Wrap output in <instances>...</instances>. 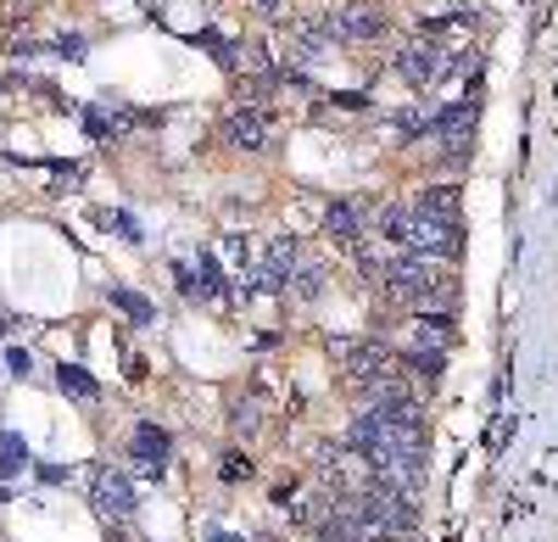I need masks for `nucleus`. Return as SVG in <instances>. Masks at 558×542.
<instances>
[{
    "mask_svg": "<svg viewBox=\"0 0 558 542\" xmlns=\"http://www.w3.org/2000/svg\"><path fill=\"white\" fill-rule=\"evenodd\" d=\"M402 252L452 257L458 252V213H436L425 202H413L408 207V230H402Z\"/></svg>",
    "mask_w": 558,
    "mask_h": 542,
    "instance_id": "obj_1",
    "label": "nucleus"
},
{
    "mask_svg": "<svg viewBox=\"0 0 558 542\" xmlns=\"http://www.w3.org/2000/svg\"><path fill=\"white\" fill-rule=\"evenodd\" d=\"M336 358H341V375L357 392H375L380 381L397 375V352H386L380 341H336Z\"/></svg>",
    "mask_w": 558,
    "mask_h": 542,
    "instance_id": "obj_2",
    "label": "nucleus"
},
{
    "mask_svg": "<svg viewBox=\"0 0 558 542\" xmlns=\"http://www.w3.org/2000/svg\"><path fill=\"white\" fill-rule=\"evenodd\" d=\"M173 286L184 302H229V280L213 257H196V263H173Z\"/></svg>",
    "mask_w": 558,
    "mask_h": 542,
    "instance_id": "obj_3",
    "label": "nucleus"
},
{
    "mask_svg": "<svg viewBox=\"0 0 558 542\" xmlns=\"http://www.w3.org/2000/svg\"><path fill=\"white\" fill-rule=\"evenodd\" d=\"M447 68H452V62H447V45H436L430 34H425V39H413V45H402V51H397V73H402L413 89L436 84Z\"/></svg>",
    "mask_w": 558,
    "mask_h": 542,
    "instance_id": "obj_4",
    "label": "nucleus"
},
{
    "mask_svg": "<svg viewBox=\"0 0 558 542\" xmlns=\"http://www.w3.org/2000/svg\"><path fill=\"white\" fill-rule=\"evenodd\" d=\"M89 498H96V509H101L107 520H129V515L140 509V492H134L129 475H118V470H96V481H89Z\"/></svg>",
    "mask_w": 558,
    "mask_h": 542,
    "instance_id": "obj_5",
    "label": "nucleus"
},
{
    "mask_svg": "<svg viewBox=\"0 0 558 542\" xmlns=\"http://www.w3.org/2000/svg\"><path fill=\"white\" fill-rule=\"evenodd\" d=\"M129 459H134L140 470H151V475H157V470L173 459V436H168L162 425H140V431L129 436Z\"/></svg>",
    "mask_w": 558,
    "mask_h": 542,
    "instance_id": "obj_6",
    "label": "nucleus"
},
{
    "mask_svg": "<svg viewBox=\"0 0 558 542\" xmlns=\"http://www.w3.org/2000/svg\"><path fill=\"white\" fill-rule=\"evenodd\" d=\"M330 23H336V39L341 45H363V39H380L386 34V12H375V7H347Z\"/></svg>",
    "mask_w": 558,
    "mask_h": 542,
    "instance_id": "obj_7",
    "label": "nucleus"
},
{
    "mask_svg": "<svg viewBox=\"0 0 558 542\" xmlns=\"http://www.w3.org/2000/svg\"><path fill=\"white\" fill-rule=\"evenodd\" d=\"M330 45H341L336 39V23L324 17V23H296V34H291V62H318L324 51H330Z\"/></svg>",
    "mask_w": 558,
    "mask_h": 542,
    "instance_id": "obj_8",
    "label": "nucleus"
},
{
    "mask_svg": "<svg viewBox=\"0 0 558 542\" xmlns=\"http://www.w3.org/2000/svg\"><path fill=\"white\" fill-rule=\"evenodd\" d=\"M223 141L235 146V152H263L268 146V118H263V107H246V112H235L223 123Z\"/></svg>",
    "mask_w": 558,
    "mask_h": 542,
    "instance_id": "obj_9",
    "label": "nucleus"
},
{
    "mask_svg": "<svg viewBox=\"0 0 558 542\" xmlns=\"http://www.w3.org/2000/svg\"><path fill=\"white\" fill-rule=\"evenodd\" d=\"M368 207L363 202H330V213H324V230H330L336 241H347V246H357L363 241V230H368Z\"/></svg>",
    "mask_w": 558,
    "mask_h": 542,
    "instance_id": "obj_10",
    "label": "nucleus"
},
{
    "mask_svg": "<svg viewBox=\"0 0 558 542\" xmlns=\"http://www.w3.org/2000/svg\"><path fill=\"white\" fill-rule=\"evenodd\" d=\"M402 370L413 375V381H441V347H413V352H402Z\"/></svg>",
    "mask_w": 558,
    "mask_h": 542,
    "instance_id": "obj_11",
    "label": "nucleus"
},
{
    "mask_svg": "<svg viewBox=\"0 0 558 542\" xmlns=\"http://www.w3.org/2000/svg\"><path fill=\"white\" fill-rule=\"evenodd\" d=\"M23 470H28V447H23V436L0 431V481H12V475H23Z\"/></svg>",
    "mask_w": 558,
    "mask_h": 542,
    "instance_id": "obj_12",
    "label": "nucleus"
},
{
    "mask_svg": "<svg viewBox=\"0 0 558 542\" xmlns=\"http://www.w3.org/2000/svg\"><path fill=\"white\" fill-rule=\"evenodd\" d=\"M112 308L129 313V325H151V320H157V308L140 297V291H129V286H112Z\"/></svg>",
    "mask_w": 558,
    "mask_h": 542,
    "instance_id": "obj_13",
    "label": "nucleus"
},
{
    "mask_svg": "<svg viewBox=\"0 0 558 542\" xmlns=\"http://www.w3.org/2000/svg\"><path fill=\"white\" fill-rule=\"evenodd\" d=\"M57 386H62L68 397H84V402H89V397H96V392H101V386H96V381H89V375H84L78 364H62V370H57Z\"/></svg>",
    "mask_w": 558,
    "mask_h": 542,
    "instance_id": "obj_14",
    "label": "nucleus"
},
{
    "mask_svg": "<svg viewBox=\"0 0 558 542\" xmlns=\"http://www.w3.org/2000/svg\"><path fill=\"white\" fill-rule=\"evenodd\" d=\"M101 224H107V230H118L123 241H140V224L129 213H101Z\"/></svg>",
    "mask_w": 558,
    "mask_h": 542,
    "instance_id": "obj_15",
    "label": "nucleus"
},
{
    "mask_svg": "<svg viewBox=\"0 0 558 542\" xmlns=\"http://www.w3.org/2000/svg\"><path fill=\"white\" fill-rule=\"evenodd\" d=\"M7 370H12V375H34V358H28V347H12V352H7Z\"/></svg>",
    "mask_w": 558,
    "mask_h": 542,
    "instance_id": "obj_16",
    "label": "nucleus"
},
{
    "mask_svg": "<svg viewBox=\"0 0 558 542\" xmlns=\"http://www.w3.org/2000/svg\"><path fill=\"white\" fill-rule=\"evenodd\" d=\"M257 425V409H252V402H241V409H235V431H252Z\"/></svg>",
    "mask_w": 558,
    "mask_h": 542,
    "instance_id": "obj_17",
    "label": "nucleus"
},
{
    "mask_svg": "<svg viewBox=\"0 0 558 542\" xmlns=\"http://www.w3.org/2000/svg\"><path fill=\"white\" fill-rule=\"evenodd\" d=\"M39 481L57 486V481H68V470H62V465H39Z\"/></svg>",
    "mask_w": 558,
    "mask_h": 542,
    "instance_id": "obj_18",
    "label": "nucleus"
},
{
    "mask_svg": "<svg viewBox=\"0 0 558 542\" xmlns=\"http://www.w3.org/2000/svg\"><path fill=\"white\" fill-rule=\"evenodd\" d=\"M207 542H246V537H235V531H213Z\"/></svg>",
    "mask_w": 558,
    "mask_h": 542,
    "instance_id": "obj_19",
    "label": "nucleus"
},
{
    "mask_svg": "<svg viewBox=\"0 0 558 542\" xmlns=\"http://www.w3.org/2000/svg\"><path fill=\"white\" fill-rule=\"evenodd\" d=\"M279 7H286V0H257V12H279Z\"/></svg>",
    "mask_w": 558,
    "mask_h": 542,
    "instance_id": "obj_20",
    "label": "nucleus"
}]
</instances>
